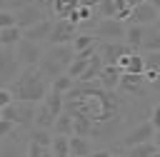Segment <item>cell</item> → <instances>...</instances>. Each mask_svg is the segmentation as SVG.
Segmentation results:
<instances>
[{
  "instance_id": "6da1fadb",
  "label": "cell",
  "mask_w": 160,
  "mask_h": 157,
  "mask_svg": "<svg viewBox=\"0 0 160 157\" xmlns=\"http://www.w3.org/2000/svg\"><path fill=\"white\" fill-rule=\"evenodd\" d=\"M10 90L15 92V100L40 105L50 92V77L40 70V65L38 67H22L20 75L10 82Z\"/></svg>"
},
{
  "instance_id": "7a4b0ae2",
  "label": "cell",
  "mask_w": 160,
  "mask_h": 157,
  "mask_svg": "<svg viewBox=\"0 0 160 157\" xmlns=\"http://www.w3.org/2000/svg\"><path fill=\"white\" fill-rule=\"evenodd\" d=\"M75 60V50L72 45H50L45 52H42V60H40V70L50 77V82L60 75L68 72L70 62Z\"/></svg>"
},
{
  "instance_id": "3957f363",
  "label": "cell",
  "mask_w": 160,
  "mask_h": 157,
  "mask_svg": "<svg viewBox=\"0 0 160 157\" xmlns=\"http://www.w3.org/2000/svg\"><path fill=\"white\" fill-rule=\"evenodd\" d=\"M35 112H38L35 102H20V100H15L12 105H8V107L0 110V117L12 120L20 130H30L35 125Z\"/></svg>"
},
{
  "instance_id": "277c9868",
  "label": "cell",
  "mask_w": 160,
  "mask_h": 157,
  "mask_svg": "<svg viewBox=\"0 0 160 157\" xmlns=\"http://www.w3.org/2000/svg\"><path fill=\"white\" fill-rule=\"evenodd\" d=\"M20 70H22V65H20V60H18L15 47L0 45V80H2V85H10V82L20 75Z\"/></svg>"
},
{
  "instance_id": "5b68a950",
  "label": "cell",
  "mask_w": 160,
  "mask_h": 157,
  "mask_svg": "<svg viewBox=\"0 0 160 157\" xmlns=\"http://www.w3.org/2000/svg\"><path fill=\"white\" fill-rule=\"evenodd\" d=\"M125 30L128 25L118 17H100L92 27V35L98 40H122L125 42Z\"/></svg>"
},
{
  "instance_id": "8992f818",
  "label": "cell",
  "mask_w": 160,
  "mask_h": 157,
  "mask_svg": "<svg viewBox=\"0 0 160 157\" xmlns=\"http://www.w3.org/2000/svg\"><path fill=\"white\" fill-rule=\"evenodd\" d=\"M78 32H80V27L75 22H70L68 17H55L48 45H72V40L78 37Z\"/></svg>"
},
{
  "instance_id": "52a82bcc",
  "label": "cell",
  "mask_w": 160,
  "mask_h": 157,
  "mask_svg": "<svg viewBox=\"0 0 160 157\" xmlns=\"http://www.w3.org/2000/svg\"><path fill=\"white\" fill-rule=\"evenodd\" d=\"M122 95L128 97H150V82L145 80V75H132V72H122L120 77V87Z\"/></svg>"
},
{
  "instance_id": "ba28073f",
  "label": "cell",
  "mask_w": 160,
  "mask_h": 157,
  "mask_svg": "<svg viewBox=\"0 0 160 157\" xmlns=\"http://www.w3.org/2000/svg\"><path fill=\"white\" fill-rule=\"evenodd\" d=\"M152 135H155V127H152V122L150 120H142V122H135L122 137H120V145L128 150V147H132V145H140V142H150L152 140Z\"/></svg>"
},
{
  "instance_id": "9c48e42d",
  "label": "cell",
  "mask_w": 160,
  "mask_h": 157,
  "mask_svg": "<svg viewBox=\"0 0 160 157\" xmlns=\"http://www.w3.org/2000/svg\"><path fill=\"white\" fill-rule=\"evenodd\" d=\"M15 52H18V60L22 67H38L40 60H42V50H40V42H32L28 37H22L18 45H15Z\"/></svg>"
},
{
  "instance_id": "30bf717a",
  "label": "cell",
  "mask_w": 160,
  "mask_h": 157,
  "mask_svg": "<svg viewBox=\"0 0 160 157\" xmlns=\"http://www.w3.org/2000/svg\"><path fill=\"white\" fill-rule=\"evenodd\" d=\"M160 20V10L152 5V2H138L132 5V12L128 17V25H155Z\"/></svg>"
},
{
  "instance_id": "8fae6325",
  "label": "cell",
  "mask_w": 160,
  "mask_h": 157,
  "mask_svg": "<svg viewBox=\"0 0 160 157\" xmlns=\"http://www.w3.org/2000/svg\"><path fill=\"white\" fill-rule=\"evenodd\" d=\"M98 52H100V57H102L105 65H118V60H120L122 55L132 52V50H130L122 40H100Z\"/></svg>"
},
{
  "instance_id": "7c38bea8",
  "label": "cell",
  "mask_w": 160,
  "mask_h": 157,
  "mask_svg": "<svg viewBox=\"0 0 160 157\" xmlns=\"http://www.w3.org/2000/svg\"><path fill=\"white\" fill-rule=\"evenodd\" d=\"M15 17H18V25L22 27V30H28V27H32L35 22H40V20H45V17H50L38 2H28L25 7H20V10H15Z\"/></svg>"
},
{
  "instance_id": "4fadbf2b",
  "label": "cell",
  "mask_w": 160,
  "mask_h": 157,
  "mask_svg": "<svg viewBox=\"0 0 160 157\" xmlns=\"http://www.w3.org/2000/svg\"><path fill=\"white\" fill-rule=\"evenodd\" d=\"M52 22H55L52 17H45L40 22H35L32 27L25 30V37L32 40V42H48L50 40V32H52Z\"/></svg>"
},
{
  "instance_id": "5bb4252c",
  "label": "cell",
  "mask_w": 160,
  "mask_h": 157,
  "mask_svg": "<svg viewBox=\"0 0 160 157\" xmlns=\"http://www.w3.org/2000/svg\"><path fill=\"white\" fill-rule=\"evenodd\" d=\"M120 77H122V70L118 65H105L102 72H100V77H98V82L105 90H118L120 87Z\"/></svg>"
},
{
  "instance_id": "9a60e30c",
  "label": "cell",
  "mask_w": 160,
  "mask_h": 157,
  "mask_svg": "<svg viewBox=\"0 0 160 157\" xmlns=\"http://www.w3.org/2000/svg\"><path fill=\"white\" fill-rule=\"evenodd\" d=\"M145 30H148V25H128V30H125V45L132 52H140L142 40H145Z\"/></svg>"
},
{
  "instance_id": "2e32d148",
  "label": "cell",
  "mask_w": 160,
  "mask_h": 157,
  "mask_svg": "<svg viewBox=\"0 0 160 157\" xmlns=\"http://www.w3.org/2000/svg\"><path fill=\"white\" fill-rule=\"evenodd\" d=\"M70 152H72V157H90L95 150H92L90 137H82V135H70Z\"/></svg>"
},
{
  "instance_id": "e0dca14e",
  "label": "cell",
  "mask_w": 160,
  "mask_h": 157,
  "mask_svg": "<svg viewBox=\"0 0 160 157\" xmlns=\"http://www.w3.org/2000/svg\"><path fill=\"white\" fill-rule=\"evenodd\" d=\"M55 120H58V115H55V112H52L45 102H40V105H38V112H35V125H32V127H45V130H52Z\"/></svg>"
},
{
  "instance_id": "ac0fdd59",
  "label": "cell",
  "mask_w": 160,
  "mask_h": 157,
  "mask_svg": "<svg viewBox=\"0 0 160 157\" xmlns=\"http://www.w3.org/2000/svg\"><path fill=\"white\" fill-rule=\"evenodd\" d=\"M98 45H100V40H98L92 32H78V37L72 40L75 55H80V52H85V50H95Z\"/></svg>"
},
{
  "instance_id": "d6986e66",
  "label": "cell",
  "mask_w": 160,
  "mask_h": 157,
  "mask_svg": "<svg viewBox=\"0 0 160 157\" xmlns=\"http://www.w3.org/2000/svg\"><path fill=\"white\" fill-rule=\"evenodd\" d=\"M22 37H25V30H22L20 25H12V27H0V45H10V47H15Z\"/></svg>"
},
{
  "instance_id": "ffe728a7",
  "label": "cell",
  "mask_w": 160,
  "mask_h": 157,
  "mask_svg": "<svg viewBox=\"0 0 160 157\" xmlns=\"http://www.w3.org/2000/svg\"><path fill=\"white\" fill-rule=\"evenodd\" d=\"M52 132L55 135H75V120H72V115L65 110L62 115H58V120H55V125H52Z\"/></svg>"
},
{
  "instance_id": "44dd1931",
  "label": "cell",
  "mask_w": 160,
  "mask_h": 157,
  "mask_svg": "<svg viewBox=\"0 0 160 157\" xmlns=\"http://www.w3.org/2000/svg\"><path fill=\"white\" fill-rule=\"evenodd\" d=\"M140 52H160V30H158L155 25H148Z\"/></svg>"
},
{
  "instance_id": "7402d4cb",
  "label": "cell",
  "mask_w": 160,
  "mask_h": 157,
  "mask_svg": "<svg viewBox=\"0 0 160 157\" xmlns=\"http://www.w3.org/2000/svg\"><path fill=\"white\" fill-rule=\"evenodd\" d=\"M52 137H55V132L52 130H45V127H30L28 130V140L30 142H38L42 147H50L52 145Z\"/></svg>"
},
{
  "instance_id": "603a6c76",
  "label": "cell",
  "mask_w": 160,
  "mask_h": 157,
  "mask_svg": "<svg viewBox=\"0 0 160 157\" xmlns=\"http://www.w3.org/2000/svg\"><path fill=\"white\" fill-rule=\"evenodd\" d=\"M50 150H52L55 157H72V152H70V137L68 135H55Z\"/></svg>"
},
{
  "instance_id": "cb8c5ba5",
  "label": "cell",
  "mask_w": 160,
  "mask_h": 157,
  "mask_svg": "<svg viewBox=\"0 0 160 157\" xmlns=\"http://www.w3.org/2000/svg\"><path fill=\"white\" fill-rule=\"evenodd\" d=\"M75 85H78V80L65 72V75H60V77H55V80L50 82V90H55V92H60V95H68Z\"/></svg>"
},
{
  "instance_id": "d4e9b609",
  "label": "cell",
  "mask_w": 160,
  "mask_h": 157,
  "mask_svg": "<svg viewBox=\"0 0 160 157\" xmlns=\"http://www.w3.org/2000/svg\"><path fill=\"white\" fill-rule=\"evenodd\" d=\"M80 5V0H55L52 5V17H70V12Z\"/></svg>"
},
{
  "instance_id": "484cf974",
  "label": "cell",
  "mask_w": 160,
  "mask_h": 157,
  "mask_svg": "<svg viewBox=\"0 0 160 157\" xmlns=\"http://www.w3.org/2000/svg\"><path fill=\"white\" fill-rule=\"evenodd\" d=\"M88 65H90V57L75 55V60H72V62H70V67H68V75H70V77H75V80H80V77H82V72L88 70Z\"/></svg>"
},
{
  "instance_id": "4316f807",
  "label": "cell",
  "mask_w": 160,
  "mask_h": 157,
  "mask_svg": "<svg viewBox=\"0 0 160 157\" xmlns=\"http://www.w3.org/2000/svg\"><path fill=\"white\" fill-rule=\"evenodd\" d=\"M155 150H158V147H155V142L150 140V142H140V145L128 147V155H125V157H150Z\"/></svg>"
},
{
  "instance_id": "83f0119b",
  "label": "cell",
  "mask_w": 160,
  "mask_h": 157,
  "mask_svg": "<svg viewBox=\"0 0 160 157\" xmlns=\"http://www.w3.org/2000/svg\"><path fill=\"white\" fill-rule=\"evenodd\" d=\"M18 25V17L12 10H0V27H12Z\"/></svg>"
},
{
  "instance_id": "f1b7e54d",
  "label": "cell",
  "mask_w": 160,
  "mask_h": 157,
  "mask_svg": "<svg viewBox=\"0 0 160 157\" xmlns=\"http://www.w3.org/2000/svg\"><path fill=\"white\" fill-rule=\"evenodd\" d=\"M0 157H20V150L15 147L12 140H2V155Z\"/></svg>"
},
{
  "instance_id": "f546056e",
  "label": "cell",
  "mask_w": 160,
  "mask_h": 157,
  "mask_svg": "<svg viewBox=\"0 0 160 157\" xmlns=\"http://www.w3.org/2000/svg\"><path fill=\"white\" fill-rule=\"evenodd\" d=\"M28 2H32V0H2V10H20V7H25Z\"/></svg>"
},
{
  "instance_id": "4dcf8cb0",
  "label": "cell",
  "mask_w": 160,
  "mask_h": 157,
  "mask_svg": "<svg viewBox=\"0 0 160 157\" xmlns=\"http://www.w3.org/2000/svg\"><path fill=\"white\" fill-rule=\"evenodd\" d=\"M150 122H152L155 130H160V102L152 105V110H150Z\"/></svg>"
},
{
  "instance_id": "1f68e13d",
  "label": "cell",
  "mask_w": 160,
  "mask_h": 157,
  "mask_svg": "<svg viewBox=\"0 0 160 157\" xmlns=\"http://www.w3.org/2000/svg\"><path fill=\"white\" fill-rule=\"evenodd\" d=\"M102 0H80V5H85V7H92V10H98V5H100Z\"/></svg>"
},
{
  "instance_id": "d6a6232c",
  "label": "cell",
  "mask_w": 160,
  "mask_h": 157,
  "mask_svg": "<svg viewBox=\"0 0 160 157\" xmlns=\"http://www.w3.org/2000/svg\"><path fill=\"white\" fill-rule=\"evenodd\" d=\"M90 157H112V152H110V150H95Z\"/></svg>"
},
{
  "instance_id": "836d02e7",
  "label": "cell",
  "mask_w": 160,
  "mask_h": 157,
  "mask_svg": "<svg viewBox=\"0 0 160 157\" xmlns=\"http://www.w3.org/2000/svg\"><path fill=\"white\" fill-rule=\"evenodd\" d=\"M150 92H152V95H160V77L150 82Z\"/></svg>"
},
{
  "instance_id": "e575fe53",
  "label": "cell",
  "mask_w": 160,
  "mask_h": 157,
  "mask_svg": "<svg viewBox=\"0 0 160 157\" xmlns=\"http://www.w3.org/2000/svg\"><path fill=\"white\" fill-rule=\"evenodd\" d=\"M152 142H155V147L160 150V130H155V135H152Z\"/></svg>"
},
{
  "instance_id": "d590c367",
  "label": "cell",
  "mask_w": 160,
  "mask_h": 157,
  "mask_svg": "<svg viewBox=\"0 0 160 157\" xmlns=\"http://www.w3.org/2000/svg\"><path fill=\"white\" fill-rule=\"evenodd\" d=\"M150 157H160V150H155V152H152V155H150Z\"/></svg>"
},
{
  "instance_id": "8d00e7d4",
  "label": "cell",
  "mask_w": 160,
  "mask_h": 157,
  "mask_svg": "<svg viewBox=\"0 0 160 157\" xmlns=\"http://www.w3.org/2000/svg\"><path fill=\"white\" fill-rule=\"evenodd\" d=\"M130 2H132V5H138V2H145V0H130Z\"/></svg>"
},
{
  "instance_id": "74e56055",
  "label": "cell",
  "mask_w": 160,
  "mask_h": 157,
  "mask_svg": "<svg viewBox=\"0 0 160 157\" xmlns=\"http://www.w3.org/2000/svg\"><path fill=\"white\" fill-rule=\"evenodd\" d=\"M155 27H158V30H160V20H158V22H155Z\"/></svg>"
},
{
  "instance_id": "f35d334b",
  "label": "cell",
  "mask_w": 160,
  "mask_h": 157,
  "mask_svg": "<svg viewBox=\"0 0 160 157\" xmlns=\"http://www.w3.org/2000/svg\"><path fill=\"white\" fill-rule=\"evenodd\" d=\"M112 157H120V155H112Z\"/></svg>"
}]
</instances>
